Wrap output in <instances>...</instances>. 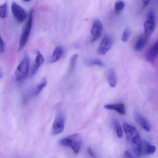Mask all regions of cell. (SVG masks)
<instances>
[{"label": "cell", "instance_id": "cell-11", "mask_svg": "<svg viewBox=\"0 0 158 158\" xmlns=\"http://www.w3.org/2000/svg\"><path fill=\"white\" fill-rule=\"evenodd\" d=\"M156 147L151 145L146 140H141L140 145L141 154L143 155H150L153 154L156 151Z\"/></svg>", "mask_w": 158, "mask_h": 158}, {"label": "cell", "instance_id": "cell-7", "mask_svg": "<svg viewBox=\"0 0 158 158\" xmlns=\"http://www.w3.org/2000/svg\"><path fill=\"white\" fill-rule=\"evenodd\" d=\"M12 12L15 20L19 23L24 22L27 17V14L25 10L17 2H14L12 3Z\"/></svg>", "mask_w": 158, "mask_h": 158}, {"label": "cell", "instance_id": "cell-25", "mask_svg": "<svg viewBox=\"0 0 158 158\" xmlns=\"http://www.w3.org/2000/svg\"><path fill=\"white\" fill-rule=\"evenodd\" d=\"M87 152L89 155L90 156L91 158H97L96 154H95L94 152L92 150V148L90 147L88 148L87 150Z\"/></svg>", "mask_w": 158, "mask_h": 158}, {"label": "cell", "instance_id": "cell-2", "mask_svg": "<svg viewBox=\"0 0 158 158\" xmlns=\"http://www.w3.org/2000/svg\"><path fill=\"white\" fill-rule=\"evenodd\" d=\"M61 146L71 148L76 154H77L80 151L82 144V138L79 134H76L70 135L62 139L60 141Z\"/></svg>", "mask_w": 158, "mask_h": 158}, {"label": "cell", "instance_id": "cell-19", "mask_svg": "<svg viewBox=\"0 0 158 158\" xmlns=\"http://www.w3.org/2000/svg\"><path fill=\"white\" fill-rule=\"evenodd\" d=\"M85 63L89 66H99L103 67L105 65L102 61L99 59H86L85 60Z\"/></svg>", "mask_w": 158, "mask_h": 158}, {"label": "cell", "instance_id": "cell-13", "mask_svg": "<svg viewBox=\"0 0 158 158\" xmlns=\"http://www.w3.org/2000/svg\"><path fill=\"white\" fill-rule=\"evenodd\" d=\"M158 55V40L149 49L146 54V59L149 63H153Z\"/></svg>", "mask_w": 158, "mask_h": 158}, {"label": "cell", "instance_id": "cell-26", "mask_svg": "<svg viewBox=\"0 0 158 158\" xmlns=\"http://www.w3.org/2000/svg\"><path fill=\"white\" fill-rule=\"evenodd\" d=\"M4 50H5V44L3 40L1 38L0 41V52L1 53H3Z\"/></svg>", "mask_w": 158, "mask_h": 158}, {"label": "cell", "instance_id": "cell-27", "mask_svg": "<svg viewBox=\"0 0 158 158\" xmlns=\"http://www.w3.org/2000/svg\"><path fill=\"white\" fill-rule=\"evenodd\" d=\"M123 158H132V156L129 152L126 151L124 152Z\"/></svg>", "mask_w": 158, "mask_h": 158}, {"label": "cell", "instance_id": "cell-6", "mask_svg": "<svg viewBox=\"0 0 158 158\" xmlns=\"http://www.w3.org/2000/svg\"><path fill=\"white\" fill-rule=\"evenodd\" d=\"M65 114L62 112H60L56 115L53 122L52 127V133L53 135H58L62 132L65 125Z\"/></svg>", "mask_w": 158, "mask_h": 158}, {"label": "cell", "instance_id": "cell-10", "mask_svg": "<svg viewBox=\"0 0 158 158\" xmlns=\"http://www.w3.org/2000/svg\"><path fill=\"white\" fill-rule=\"evenodd\" d=\"M44 58L42 53L40 51L36 52V56L31 70V75L34 76L37 72L40 67L43 64Z\"/></svg>", "mask_w": 158, "mask_h": 158}, {"label": "cell", "instance_id": "cell-1", "mask_svg": "<svg viewBox=\"0 0 158 158\" xmlns=\"http://www.w3.org/2000/svg\"><path fill=\"white\" fill-rule=\"evenodd\" d=\"M124 130L126 135L127 139L131 144L134 154L138 157L141 154L140 145L141 139L139 133L135 127L127 123H124Z\"/></svg>", "mask_w": 158, "mask_h": 158}, {"label": "cell", "instance_id": "cell-3", "mask_svg": "<svg viewBox=\"0 0 158 158\" xmlns=\"http://www.w3.org/2000/svg\"><path fill=\"white\" fill-rule=\"evenodd\" d=\"M33 13L34 10L31 9L29 11V14L27 17L26 23L23 28V32L21 35L19 43V50L21 51L23 49L26 45L32 28L33 21Z\"/></svg>", "mask_w": 158, "mask_h": 158}, {"label": "cell", "instance_id": "cell-18", "mask_svg": "<svg viewBox=\"0 0 158 158\" xmlns=\"http://www.w3.org/2000/svg\"><path fill=\"white\" fill-rule=\"evenodd\" d=\"M47 85V80L46 77H44L41 79L39 84L34 89V91L32 92L33 96L38 95L41 92L43 89L46 87Z\"/></svg>", "mask_w": 158, "mask_h": 158}, {"label": "cell", "instance_id": "cell-14", "mask_svg": "<svg viewBox=\"0 0 158 158\" xmlns=\"http://www.w3.org/2000/svg\"><path fill=\"white\" fill-rule=\"evenodd\" d=\"M149 37L143 34L138 38L134 46V49L135 51L139 52L142 50L147 44Z\"/></svg>", "mask_w": 158, "mask_h": 158}, {"label": "cell", "instance_id": "cell-21", "mask_svg": "<svg viewBox=\"0 0 158 158\" xmlns=\"http://www.w3.org/2000/svg\"><path fill=\"white\" fill-rule=\"evenodd\" d=\"M125 4L124 2L122 1H118L116 2L114 4V11L116 14H119L124 9Z\"/></svg>", "mask_w": 158, "mask_h": 158}, {"label": "cell", "instance_id": "cell-9", "mask_svg": "<svg viewBox=\"0 0 158 158\" xmlns=\"http://www.w3.org/2000/svg\"><path fill=\"white\" fill-rule=\"evenodd\" d=\"M103 25L101 21L96 19L94 21L91 29V38L90 42H93L98 40L102 34Z\"/></svg>", "mask_w": 158, "mask_h": 158}, {"label": "cell", "instance_id": "cell-4", "mask_svg": "<svg viewBox=\"0 0 158 158\" xmlns=\"http://www.w3.org/2000/svg\"><path fill=\"white\" fill-rule=\"evenodd\" d=\"M29 56L25 55L18 64L15 71V77L17 81H21L27 75L29 70Z\"/></svg>", "mask_w": 158, "mask_h": 158}, {"label": "cell", "instance_id": "cell-15", "mask_svg": "<svg viewBox=\"0 0 158 158\" xmlns=\"http://www.w3.org/2000/svg\"><path fill=\"white\" fill-rule=\"evenodd\" d=\"M104 108L107 110L116 111L118 113L122 115H124L126 113L125 106L123 103L107 104L104 106Z\"/></svg>", "mask_w": 158, "mask_h": 158}, {"label": "cell", "instance_id": "cell-8", "mask_svg": "<svg viewBox=\"0 0 158 158\" xmlns=\"http://www.w3.org/2000/svg\"><path fill=\"white\" fill-rule=\"evenodd\" d=\"M113 42V40L111 36L106 35L103 38L99 46L98 47L97 50L98 53L100 55H105L110 50L112 46Z\"/></svg>", "mask_w": 158, "mask_h": 158}, {"label": "cell", "instance_id": "cell-22", "mask_svg": "<svg viewBox=\"0 0 158 158\" xmlns=\"http://www.w3.org/2000/svg\"><path fill=\"white\" fill-rule=\"evenodd\" d=\"M114 129L116 131V135L119 138H121L123 136V131L122 127L120 125V123L118 121L115 120L114 122Z\"/></svg>", "mask_w": 158, "mask_h": 158}, {"label": "cell", "instance_id": "cell-20", "mask_svg": "<svg viewBox=\"0 0 158 158\" xmlns=\"http://www.w3.org/2000/svg\"><path fill=\"white\" fill-rule=\"evenodd\" d=\"M78 57V55L77 53L73 54L71 57V59H70V63H69V68H68V73H69V74H72L73 71L76 64Z\"/></svg>", "mask_w": 158, "mask_h": 158}, {"label": "cell", "instance_id": "cell-24", "mask_svg": "<svg viewBox=\"0 0 158 158\" xmlns=\"http://www.w3.org/2000/svg\"><path fill=\"white\" fill-rule=\"evenodd\" d=\"M7 4L6 2L0 6V17L2 18H6L7 16Z\"/></svg>", "mask_w": 158, "mask_h": 158}, {"label": "cell", "instance_id": "cell-16", "mask_svg": "<svg viewBox=\"0 0 158 158\" xmlns=\"http://www.w3.org/2000/svg\"><path fill=\"white\" fill-rule=\"evenodd\" d=\"M63 52V47L61 46H58L53 51L52 57L50 60V62L53 63L58 61L62 56Z\"/></svg>", "mask_w": 158, "mask_h": 158}, {"label": "cell", "instance_id": "cell-23", "mask_svg": "<svg viewBox=\"0 0 158 158\" xmlns=\"http://www.w3.org/2000/svg\"><path fill=\"white\" fill-rule=\"evenodd\" d=\"M132 33L130 27H127L125 28L122 37V40L123 42H127L129 40Z\"/></svg>", "mask_w": 158, "mask_h": 158}, {"label": "cell", "instance_id": "cell-12", "mask_svg": "<svg viewBox=\"0 0 158 158\" xmlns=\"http://www.w3.org/2000/svg\"><path fill=\"white\" fill-rule=\"evenodd\" d=\"M134 118L136 122L147 132H149L151 129V126L149 123L147 119L138 113H135Z\"/></svg>", "mask_w": 158, "mask_h": 158}, {"label": "cell", "instance_id": "cell-5", "mask_svg": "<svg viewBox=\"0 0 158 158\" xmlns=\"http://www.w3.org/2000/svg\"><path fill=\"white\" fill-rule=\"evenodd\" d=\"M155 27V15L152 11H149L144 24V34L149 37L154 31Z\"/></svg>", "mask_w": 158, "mask_h": 158}, {"label": "cell", "instance_id": "cell-17", "mask_svg": "<svg viewBox=\"0 0 158 158\" xmlns=\"http://www.w3.org/2000/svg\"><path fill=\"white\" fill-rule=\"evenodd\" d=\"M107 81L111 87H115L117 80L115 72L113 69H110L108 72L107 74Z\"/></svg>", "mask_w": 158, "mask_h": 158}, {"label": "cell", "instance_id": "cell-28", "mask_svg": "<svg viewBox=\"0 0 158 158\" xmlns=\"http://www.w3.org/2000/svg\"><path fill=\"white\" fill-rule=\"evenodd\" d=\"M150 1H143V8H145V7H147L148 4L149 2Z\"/></svg>", "mask_w": 158, "mask_h": 158}]
</instances>
